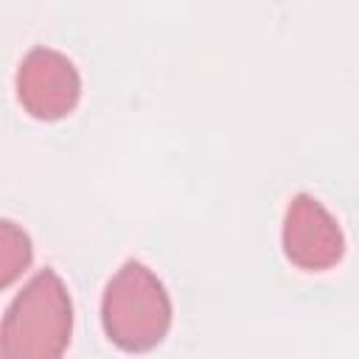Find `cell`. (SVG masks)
<instances>
[{
	"mask_svg": "<svg viewBox=\"0 0 359 359\" xmlns=\"http://www.w3.org/2000/svg\"><path fill=\"white\" fill-rule=\"evenodd\" d=\"M73 303L53 269L36 272L3 317V359H62L70 345Z\"/></svg>",
	"mask_w": 359,
	"mask_h": 359,
	"instance_id": "cell-1",
	"label": "cell"
},
{
	"mask_svg": "<svg viewBox=\"0 0 359 359\" xmlns=\"http://www.w3.org/2000/svg\"><path fill=\"white\" fill-rule=\"evenodd\" d=\"M101 323L126 353L157 348L171 328V297L163 280L146 264L126 261L104 289Z\"/></svg>",
	"mask_w": 359,
	"mask_h": 359,
	"instance_id": "cell-2",
	"label": "cell"
},
{
	"mask_svg": "<svg viewBox=\"0 0 359 359\" xmlns=\"http://www.w3.org/2000/svg\"><path fill=\"white\" fill-rule=\"evenodd\" d=\"M17 98L31 118L59 121L76 109L81 98V76L65 53L53 48H34L20 62Z\"/></svg>",
	"mask_w": 359,
	"mask_h": 359,
	"instance_id": "cell-3",
	"label": "cell"
},
{
	"mask_svg": "<svg viewBox=\"0 0 359 359\" xmlns=\"http://www.w3.org/2000/svg\"><path fill=\"white\" fill-rule=\"evenodd\" d=\"M280 238L286 258L306 272L331 269L345 255L342 227L311 194H297L289 202Z\"/></svg>",
	"mask_w": 359,
	"mask_h": 359,
	"instance_id": "cell-4",
	"label": "cell"
},
{
	"mask_svg": "<svg viewBox=\"0 0 359 359\" xmlns=\"http://www.w3.org/2000/svg\"><path fill=\"white\" fill-rule=\"evenodd\" d=\"M0 283L8 286L28 264H31V238L8 219L0 224Z\"/></svg>",
	"mask_w": 359,
	"mask_h": 359,
	"instance_id": "cell-5",
	"label": "cell"
}]
</instances>
